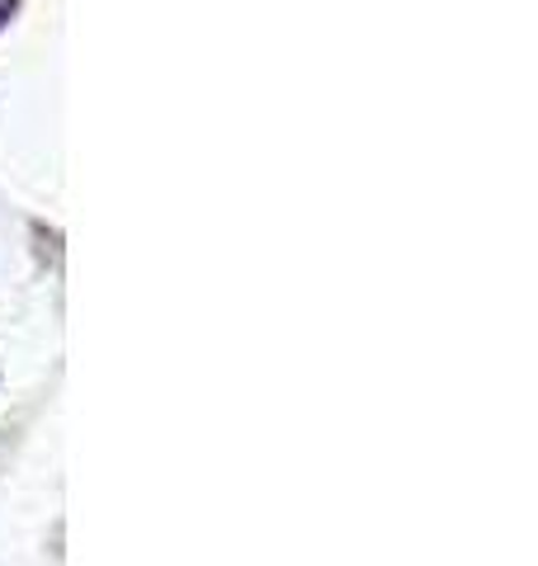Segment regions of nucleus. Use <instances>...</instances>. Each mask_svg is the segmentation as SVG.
Masks as SVG:
<instances>
[{
	"label": "nucleus",
	"mask_w": 538,
	"mask_h": 566,
	"mask_svg": "<svg viewBox=\"0 0 538 566\" xmlns=\"http://www.w3.org/2000/svg\"><path fill=\"white\" fill-rule=\"evenodd\" d=\"M10 14H14V0H0V29H6Z\"/></svg>",
	"instance_id": "obj_1"
}]
</instances>
